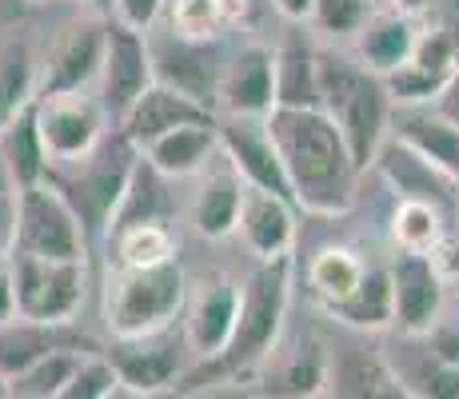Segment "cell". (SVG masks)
<instances>
[{
	"label": "cell",
	"instance_id": "cell-1",
	"mask_svg": "<svg viewBox=\"0 0 459 399\" xmlns=\"http://www.w3.org/2000/svg\"><path fill=\"white\" fill-rule=\"evenodd\" d=\"M264 128L299 212L343 216L356 204V184L364 172L351 160L340 128L320 108H272Z\"/></svg>",
	"mask_w": 459,
	"mask_h": 399
},
{
	"label": "cell",
	"instance_id": "cell-2",
	"mask_svg": "<svg viewBox=\"0 0 459 399\" xmlns=\"http://www.w3.org/2000/svg\"><path fill=\"white\" fill-rule=\"evenodd\" d=\"M288 304H292V256L280 260H255V268L240 283V299H236V324H232V340L220 351L216 360H200V368L184 371V387L216 384V379H240L248 368L268 360V351L276 348L280 332H284Z\"/></svg>",
	"mask_w": 459,
	"mask_h": 399
},
{
	"label": "cell",
	"instance_id": "cell-3",
	"mask_svg": "<svg viewBox=\"0 0 459 399\" xmlns=\"http://www.w3.org/2000/svg\"><path fill=\"white\" fill-rule=\"evenodd\" d=\"M316 108L340 128L343 144L359 172L372 168L387 136H392V100L384 76L368 73L359 60L316 52Z\"/></svg>",
	"mask_w": 459,
	"mask_h": 399
},
{
	"label": "cell",
	"instance_id": "cell-4",
	"mask_svg": "<svg viewBox=\"0 0 459 399\" xmlns=\"http://www.w3.org/2000/svg\"><path fill=\"white\" fill-rule=\"evenodd\" d=\"M188 304V276L180 260H164L152 268H112L104 288V324L112 340L152 335L172 327Z\"/></svg>",
	"mask_w": 459,
	"mask_h": 399
},
{
	"label": "cell",
	"instance_id": "cell-5",
	"mask_svg": "<svg viewBox=\"0 0 459 399\" xmlns=\"http://www.w3.org/2000/svg\"><path fill=\"white\" fill-rule=\"evenodd\" d=\"M136 156L140 152L120 136V128H117L112 136H104L84 160H73V164H48V176H44V180L73 204V212L81 216L84 232H108V220H112V212H117L120 196H125V184L132 176Z\"/></svg>",
	"mask_w": 459,
	"mask_h": 399
},
{
	"label": "cell",
	"instance_id": "cell-6",
	"mask_svg": "<svg viewBox=\"0 0 459 399\" xmlns=\"http://www.w3.org/2000/svg\"><path fill=\"white\" fill-rule=\"evenodd\" d=\"M16 247L13 252L40 256V260H81L88 256V232L73 204L48 180L32 188H16Z\"/></svg>",
	"mask_w": 459,
	"mask_h": 399
},
{
	"label": "cell",
	"instance_id": "cell-7",
	"mask_svg": "<svg viewBox=\"0 0 459 399\" xmlns=\"http://www.w3.org/2000/svg\"><path fill=\"white\" fill-rule=\"evenodd\" d=\"M148 44V65H152V80L168 84L176 92L192 96L196 104L212 108L216 104V88H220V73H224V48L220 40H192L180 37L168 24H152L144 32Z\"/></svg>",
	"mask_w": 459,
	"mask_h": 399
},
{
	"label": "cell",
	"instance_id": "cell-8",
	"mask_svg": "<svg viewBox=\"0 0 459 399\" xmlns=\"http://www.w3.org/2000/svg\"><path fill=\"white\" fill-rule=\"evenodd\" d=\"M13 291L16 316L44 319V324H68L84 304V264L81 260H40V256L13 252Z\"/></svg>",
	"mask_w": 459,
	"mask_h": 399
},
{
	"label": "cell",
	"instance_id": "cell-9",
	"mask_svg": "<svg viewBox=\"0 0 459 399\" xmlns=\"http://www.w3.org/2000/svg\"><path fill=\"white\" fill-rule=\"evenodd\" d=\"M32 117H37V132L44 140L48 164H73L84 160L108 136V117H104L96 92H48L32 100Z\"/></svg>",
	"mask_w": 459,
	"mask_h": 399
},
{
	"label": "cell",
	"instance_id": "cell-10",
	"mask_svg": "<svg viewBox=\"0 0 459 399\" xmlns=\"http://www.w3.org/2000/svg\"><path fill=\"white\" fill-rule=\"evenodd\" d=\"M184 351H188V340H184V327L176 332L164 327V332L152 335H132V340H112L104 348L112 371H117V384L132 387V392H176V384L184 379Z\"/></svg>",
	"mask_w": 459,
	"mask_h": 399
},
{
	"label": "cell",
	"instance_id": "cell-11",
	"mask_svg": "<svg viewBox=\"0 0 459 399\" xmlns=\"http://www.w3.org/2000/svg\"><path fill=\"white\" fill-rule=\"evenodd\" d=\"M148 84H152V65H148L144 32L112 21L104 29V56H100V76H96V100H100L112 128Z\"/></svg>",
	"mask_w": 459,
	"mask_h": 399
},
{
	"label": "cell",
	"instance_id": "cell-12",
	"mask_svg": "<svg viewBox=\"0 0 459 399\" xmlns=\"http://www.w3.org/2000/svg\"><path fill=\"white\" fill-rule=\"evenodd\" d=\"M216 104L224 117H255L264 120L276 108V73H272V48L264 40H244L224 60L216 88Z\"/></svg>",
	"mask_w": 459,
	"mask_h": 399
},
{
	"label": "cell",
	"instance_id": "cell-13",
	"mask_svg": "<svg viewBox=\"0 0 459 399\" xmlns=\"http://www.w3.org/2000/svg\"><path fill=\"white\" fill-rule=\"evenodd\" d=\"M216 136H220V152L228 156V164L240 172V180L248 184V188L292 200L288 176H284V168H280V156H276V148H272V136H268V128H264V120L224 117V120H216Z\"/></svg>",
	"mask_w": 459,
	"mask_h": 399
},
{
	"label": "cell",
	"instance_id": "cell-14",
	"mask_svg": "<svg viewBox=\"0 0 459 399\" xmlns=\"http://www.w3.org/2000/svg\"><path fill=\"white\" fill-rule=\"evenodd\" d=\"M387 280H392V327L403 335H428L444 312V283L431 272L428 256L416 252H395L387 264Z\"/></svg>",
	"mask_w": 459,
	"mask_h": 399
},
{
	"label": "cell",
	"instance_id": "cell-15",
	"mask_svg": "<svg viewBox=\"0 0 459 399\" xmlns=\"http://www.w3.org/2000/svg\"><path fill=\"white\" fill-rule=\"evenodd\" d=\"M104 21H76L60 32L56 48L44 60V73L37 84V96L48 92H88L100 76L104 56Z\"/></svg>",
	"mask_w": 459,
	"mask_h": 399
},
{
	"label": "cell",
	"instance_id": "cell-16",
	"mask_svg": "<svg viewBox=\"0 0 459 399\" xmlns=\"http://www.w3.org/2000/svg\"><path fill=\"white\" fill-rule=\"evenodd\" d=\"M104 351L96 340H88L84 332H76L73 319L68 324H44V319H29V316H13L8 324H0V376L13 379L24 368H32L37 360H44L48 351Z\"/></svg>",
	"mask_w": 459,
	"mask_h": 399
},
{
	"label": "cell",
	"instance_id": "cell-17",
	"mask_svg": "<svg viewBox=\"0 0 459 399\" xmlns=\"http://www.w3.org/2000/svg\"><path fill=\"white\" fill-rule=\"evenodd\" d=\"M236 299H240V283H232L228 276H212L196 291H188V304H184L188 351H196L200 360H216L228 348L236 324Z\"/></svg>",
	"mask_w": 459,
	"mask_h": 399
},
{
	"label": "cell",
	"instance_id": "cell-18",
	"mask_svg": "<svg viewBox=\"0 0 459 399\" xmlns=\"http://www.w3.org/2000/svg\"><path fill=\"white\" fill-rule=\"evenodd\" d=\"M372 168L392 184L395 200H423V204H436L439 212L452 216L455 212V184L447 180L439 168H431L420 152H411L403 140L387 136L379 144V152L372 160Z\"/></svg>",
	"mask_w": 459,
	"mask_h": 399
},
{
	"label": "cell",
	"instance_id": "cell-19",
	"mask_svg": "<svg viewBox=\"0 0 459 399\" xmlns=\"http://www.w3.org/2000/svg\"><path fill=\"white\" fill-rule=\"evenodd\" d=\"M216 112L204 108V104H196L192 96H184V92H176V88H168V84H148L144 92L132 100V108L120 117V136L128 140L132 148H148L156 136H164V132H172V128H180V124H196V120H212Z\"/></svg>",
	"mask_w": 459,
	"mask_h": 399
},
{
	"label": "cell",
	"instance_id": "cell-20",
	"mask_svg": "<svg viewBox=\"0 0 459 399\" xmlns=\"http://www.w3.org/2000/svg\"><path fill=\"white\" fill-rule=\"evenodd\" d=\"M236 232L244 236V244H248V252L255 256V260H280V256H292V247H296V204L244 184Z\"/></svg>",
	"mask_w": 459,
	"mask_h": 399
},
{
	"label": "cell",
	"instance_id": "cell-21",
	"mask_svg": "<svg viewBox=\"0 0 459 399\" xmlns=\"http://www.w3.org/2000/svg\"><path fill=\"white\" fill-rule=\"evenodd\" d=\"M200 184L192 192V224L204 239H228L236 232V216H240L244 180L224 152H216L200 168Z\"/></svg>",
	"mask_w": 459,
	"mask_h": 399
},
{
	"label": "cell",
	"instance_id": "cell-22",
	"mask_svg": "<svg viewBox=\"0 0 459 399\" xmlns=\"http://www.w3.org/2000/svg\"><path fill=\"white\" fill-rule=\"evenodd\" d=\"M268 371L260 379V399H320L328 392L332 363L316 340H299L292 351H268Z\"/></svg>",
	"mask_w": 459,
	"mask_h": 399
},
{
	"label": "cell",
	"instance_id": "cell-23",
	"mask_svg": "<svg viewBox=\"0 0 459 399\" xmlns=\"http://www.w3.org/2000/svg\"><path fill=\"white\" fill-rule=\"evenodd\" d=\"M392 136L459 184V124L436 117L431 108H400L392 112Z\"/></svg>",
	"mask_w": 459,
	"mask_h": 399
},
{
	"label": "cell",
	"instance_id": "cell-24",
	"mask_svg": "<svg viewBox=\"0 0 459 399\" xmlns=\"http://www.w3.org/2000/svg\"><path fill=\"white\" fill-rule=\"evenodd\" d=\"M216 152H220L216 117H212V120H196V124H180V128L156 136L148 148H140V156H144L160 176H168V180L196 176Z\"/></svg>",
	"mask_w": 459,
	"mask_h": 399
},
{
	"label": "cell",
	"instance_id": "cell-25",
	"mask_svg": "<svg viewBox=\"0 0 459 399\" xmlns=\"http://www.w3.org/2000/svg\"><path fill=\"white\" fill-rule=\"evenodd\" d=\"M416 32L420 24L411 16L395 13V8H384L364 21V29L356 32V60L376 76H387L411 56L416 48Z\"/></svg>",
	"mask_w": 459,
	"mask_h": 399
},
{
	"label": "cell",
	"instance_id": "cell-26",
	"mask_svg": "<svg viewBox=\"0 0 459 399\" xmlns=\"http://www.w3.org/2000/svg\"><path fill=\"white\" fill-rule=\"evenodd\" d=\"M335 399H420V395L376 351L351 348L335 363Z\"/></svg>",
	"mask_w": 459,
	"mask_h": 399
},
{
	"label": "cell",
	"instance_id": "cell-27",
	"mask_svg": "<svg viewBox=\"0 0 459 399\" xmlns=\"http://www.w3.org/2000/svg\"><path fill=\"white\" fill-rule=\"evenodd\" d=\"M276 73V108H316V48L304 32H288L272 48Z\"/></svg>",
	"mask_w": 459,
	"mask_h": 399
},
{
	"label": "cell",
	"instance_id": "cell-28",
	"mask_svg": "<svg viewBox=\"0 0 459 399\" xmlns=\"http://www.w3.org/2000/svg\"><path fill=\"white\" fill-rule=\"evenodd\" d=\"M324 312L340 319V324L356 327V332H384V327H392V280H387V268L368 264L356 288L343 299L328 304Z\"/></svg>",
	"mask_w": 459,
	"mask_h": 399
},
{
	"label": "cell",
	"instance_id": "cell-29",
	"mask_svg": "<svg viewBox=\"0 0 459 399\" xmlns=\"http://www.w3.org/2000/svg\"><path fill=\"white\" fill-rule=\"evenodd\" d=\"M168 208H172V200H168V176L156 172L144 156H136L132 176L125 184V196H120L117 212H112L104 236L120 232V228H132V224H164Z\"/></svg>",
	"mask_w": 459,
	"mask_h": 399
},
{
	"label": "cell",
	"instance_id": "cell-30",
	"mask_svg": "<svg viewBox=\"0 0 459 399\" xmlns=\"http://www.w3.org/2000/svg\"><path fill=\"white\" fill-rule=\"evenodd\" d=\"M40 65L24 37L0 40V128H8L32 100H37Z\"/></svg>",
	"mask_w": 459,
	"mask_h": 399
},
{
	"label": "cell",
	"instance_id": "cell-31",
	"mask_svg": "<svg viewBox=\"0 0 459 399\" xmlns=\"http://www.w3.org/2000/svg\"><path fill=\"white\" fill-rule=\"evenodd\" d=\"M0 152H4L8 176H13V192L32 188V184H40L44 176H48V152H44V140L37 132L32 104L8 124V128H0Z\"/></svg>",
	"mask_w": 459,
	"mask_h": 399
},
{
	"label": "cell",
	"instance_id": "cell-32",
	"mask_svg": "<svg viewBox=\"0 0 459 399\" xmlns=\"http://www.w3.org/2000/svg\"><path fill=\"white\" fill-rule=\"evenodd\" d=\"M364 268L368 264L359 260L351 247L328 244L312 256V264H307V288H312V296L328 308V304L343 299L351 288H356L359 276H364Z\"/></svg>",
	"mask_w": 459,
	"mask_h": 399
},
{
	"label": "cell",
	"instance_id": "cell-33",
	"mask_svg": "<svg viewBox=\"0 0 459 399\" xmlns=\"http://www.w3.org/2000/svg\"><path fill=\"white\" fill-rule=\"evenodd\" d=\"M444 232H447V212H439L436 204L395 200V212H392V239H395V247H400V252L423 256Z\"/></svg>",
	"mask_w": 459,
	"mask_h": 399
},
{
	"label": "cell",
	"instance_id": "cell-34",
	"mask_svg": "<svg viewBox=\"0 0 459 399\" xmlns=\"http://www.w3.org/2000/svg\"><path fill=\"white\" fill-rule=\"evenodd\" d=\"M117 268H152V264L176 260V236L164 224H132L112 232Z\"/></svg>",
	"mask_w": 459,
	"mask_h": 399
},
{
	"label": "cell",
	"instance_id": "cell-35",
	"mask_svg": "<svg viewBox=\"0 0 459 399\" xmlns=\"http://www.w3.org/2000/svg\"><path fill=\"white\" fill-rule=\"evenodd\" d=\"M84 351H48L44 360H37L32 368H24L21 376L8 379V392H13V399H52L65 387V379L76 371V363H81Z\"/></svg>",
	"mask_w": 459,
	"mask_h": 399
},
{
	"label": "cell",
	"instance_id": "cell-36",
	"mask_svg": "<svg viewBox=\"0 0 459 399\" xmlns=\"http://www.w3.org/2000/svg\"><path fill=\"white\" fill-rule=\"evenodd\" d=\"M372 13H376V0H312L307 24H312L316 37L340 40V37H356Z\"/></svg>",
	"mask_w": 459,
	"mask_h": 399
},
{
	"label": "cell",
	"instance_id": "cell-37",
	"mask_svg": "<svg viewBox=\"0 0 459 399\" xmlns=\"http://www.w3.org/2000/svg\"><path fill=\"white\" fill-rule=\"evenodd\" d=\"M112 392H117V371L104 351H92V356H81L76 371L52 399H108Z\"/></svg>",
	"mask_w": 459,
	"mask_h": 399
},
{
	"label": "cell",
	"instance_id": "cell-38",
	"mask_svg": "<svg viewBox=\"0 0 459 399\" xmlns=\"http://www.w3.org/2000/svg\"><path fill=\"white\" fill-rule=\"evenodd\" d=\"M224 24L228 21L216 0H172V8H168V29L192 40H220Z\"/></svg>",
	"mask_w": 459,
	"mask_h": 399
},
{
	"label": "cell",
	"instance_id": "cell-39",
	"mask_svg": "<svg viewBox=\"0 0 459 399\" xmlns=\"http://www.w3.org/2000/svg\"><path fill=\"white\" fill-rule=\"evenodd\" d=\"M423 256H428L431 272L439 276V283H444V288H447V283H459V236L452 232V228H447V232L439 236Z\"/></svg>",
	"mask_w": 459,
	"mask_h": 399
},
{
	"label": "cell",
	"instance_id": "cell-40",
	"mask_svg": "<svg viewBox=\"0 0 459 399\" xmlns=\"http://www.w3.org/2000/svg\"><path fill=\"white\" fill-rule=\"evenodd\" d=\"M164 13V0H117V21L136 32H148Z\"/></svg>",
	"mask_w": 459,
	"mask_h": 399
},
{
	"label": "cell",
	"instance_id": "cell-41",
	"mask_svg": "<svg viewBox=\"0 0 459 399\" xmlns=\"http://www.w3.org/2000/svg\"><path fill=\"white\" fill-rule=\"evenodd\" d=\"M180 399V395H176ZM184 399H260L252 384H244V379H216V384H204V387H192Z\"/></svg>",
	"mask_w": 459,
	"mask_h": 399
},
{
	"label": "cell",
	"instance_id": "cell-42",
	"mask_svg": "<svg viewBox=\"0 0 459 399\" xmlns=\"http://www.w3.org/2000/svg\"><path fill=\"white\" fill-rule=\"evenodd\" d=\"M436 117H444V120H452V124H459V65H455V73L444 80V88L436 92V100L428 104Z\"/></svg>",
	"mask_w": 459,
	"mask_h": 399
},
{
	"label": "cell",
	"instance_id": "cell-43",
	"mask_svg": "<svg viewBox=\"0 0 459 399\" xmlns=\"http://www.w3.org/2000/svg\"><path fill=\"white\" fill-rule=\"evenodd\" d=\"M13 247H16V200L8 192V196H0V264H8Z\"/></svg>",
	"mask_w": 459,
	"mask_h": 399
},
{
	"label": "cell",
	"instance_id": "cell-44",
	"mask_svg": "<svg viewBox=\"0 0 459 399\" xmlns=\"http://www.w3.org/2000/svg\"><path fill=\"white\" fill-rule=\"evenodd\" d=\"M16 316V291H13V268L0 264V324Z\"/></svg>",
	"mask_w": 459,
	"mask_h": 399
},
{
	"label": "cell",
	"instance_id": "cell-45",
	"mask_svg": "<svg viewBox=\"0 0 459 399\" xmlns=\"http://www.w3.org/2000/svg\"><path fill=\"white\" fill-rule=\"evenodd\" d=\"M272 4H276L280 16H284V21H292V24H304L307 13H312V0H272Z\"/></svg>",
	"mask_w": 459,
	"mask_h": 399
},
{
	"label": "cell",
	"instance_id": "cell-46",
	"mask_svg": "<svg viewBox=\"0 0 459 399\" xmlns=\"http://www.w3.org/2000/svg\"><path fill=\"white\" fill-rule=\"evenodd\" d=\"M108 399H176V392H132V387L117 384V392H112Z\"/></svg>",
	"mask_w": 459,
	"mask_h": 399
},
{
	"label": "cell",
	"instance_id": "cell-47",
	"mask_svg": "<svg viewBox=\"0 0 459 399\" xmlns=\"http://www.w3.org/2000/svg\"><path fill=\"white\" fill-rule=\"evenodd\" d=\"M392 8H395V13H403V16H411V21H416L423 8H431V0H392Z\"/></svg>",
	"mask_w": 459,
	"mask_h": 399
},
{
	"label": "cell",
	"instance_id": "cell-48",
	"mask_svg": "<svg viewBox=\"0 0 459 399\" xmlns=\"http://www.w3.org/2000/svg\"><path fill=\"white\" fill-rule=\"evenodd\" d=\"M216 4H220V13H224V21L232 24V21H240V16H244L248 0H216Z\"/></svg>",
	"mask_w": 459,
	"mask_h": 399
},
{
	"label": "cell",
	"instance_id": "cell-49",
	"mask_svg": "<svg viewBox=\"0 0 459 399\" xmlns=\"http://www.w3.org/2000/svg\"><path fill=\"white\" fill-rule=\"evenodd\" d=\"M13 192V176H8V164H4V152H0V196Z\"/></svg>",
	"mask_w": 459,
	"mask_h": 399
},
{
	"label": "cell",
	"instance_id": "cell-50",
	"mask_svg": "<svg viewBox=\"0 0 459 399\" xmlns=\"http://www.w3.org/2000/svg\"><path fill=\"white\" fill-rule=\"evenodd\" d=\"M0 399H13V392H8V379L0 376Z\"/></svg>",
	"mask_w": 459,
	"mask_h": 399
},
{
	"label": "cell",
	"instance_id": "cell-51",
	"mask_svg": "<svg viewBox=\"0 0 459 399\" xmlns=\"http://www.w3.org/2000/svg\"><path fill=\"white\" fill-rule=\"evenodd\" d=\"M455 399H459V395H455Z\"/></svg>",
	"mask_w": 459,
	"mask_h": 399
},
{
	"label": "cell",
	"instance_id": "cell-52",
	"mask_svg": "<svg viewBox=\"0 0 459 399\" xmlns=\"http://www.w3.org/2000/svg\"><path fill=\"white\" fill-rule=\"evenodd\" d=\"M320 399H324V395H320Z\"/></svg>",
	"mask_w": 459,
	"mask_h": 399
}]
</instances>
